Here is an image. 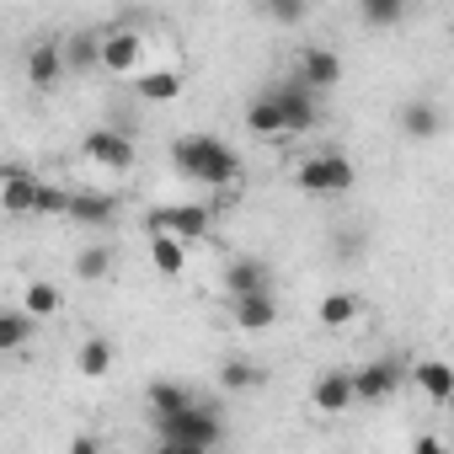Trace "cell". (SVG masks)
Returning a JSON list of instances; mask_svg holds the SVG:
<instances>
[{"instance_id":"4","label":"cell","mask_w":454,"mask_h":454,"mask_svg":"<svg viewBox=\"0 0 454 454\" xmlns=\"http://www.w3.org/2000/svg\"><path fill=\"white\" fill-rule=\"evenodd\" d=\"M150 236H176L182 247L187 241H203L214 231V208L208 203H166V208H150Z\"/></svg>"},{"instance_id":"23","label":"cell","mask_w":454,"mask_h":454,"mask_svg":"<svg viewBox=\"0 0 454 454\" xmlns=\"http://www.w3.org/2000/svg\"><path fill=\"white\" fill-rule=\"evenodd\" d=\"M231 321L241 332H268L278 321V305L273 300H231Z\"/></svg>"},{"instance_id":"17","label":"cell","mask_w":454,"mask_h":454,"mask_svg":"<svg viewBox=\"0 0 454 454\" xmlns=\"http://www.w3.org/2000/svg\"><path fill=\"white\" fill-rule=\"evenodd\" d=\"M113 358H118L113 337H86V342L75 348V374H81V380H107V374H113Z\"/></svg>"},{"instance_id":"27","label":"cell","mask_w":454,"mask_h":454,"mask_svg":"<svg viewBox=\"0 0 454 454\" xmlns=\"http://www.w3.org/2000/svg\"><path fill=\"white\" fill-rule=\"evenodd\" d=\"M33 326L38 321H27L22 310H0V353H22L33 342Z\"/></svg>"},{"instance_id":"15","label":"cell","mask_w":454,"mask_h":454,"mask_svg":"<svg viewBox=\"0 0 454 454\" xmlns=\"http://www.w3.org/2000/svg\"><path fill=\"white\" fill-rule=\"evenodd\" d=\"M134 91L145 102H176L182 97V70L176 65H150V70L134 75Z\"/></svg>"},{"instance_id":"10","label":"cell","mask_w":454,"mask_h":454,"mask_svg":"<svg viewBox=\"0 0 454 454\" xmlns=\"http://www.w3.org/2000/svg\"><path fill=\"white\" fill-rule=\"evenodd\" d=\"M294 81L305 86V91H332L337 81H342V59H337V49H321V43H310V49H300V59H294Z\"/></svg>"},{"instance_id":"18","label":"cell","mask_w":454,"mask_h":454,"mask_svg":"<svg viewBox=\"0 0 454 454\" xmlns=\"http://www.w3.org/2000/svg\"><path fill=\"white\" fill-rule=\"evenodd\" d=\"M65 310V294H59V284H49V278H33L27 289H22V316L27 321H49V316H59Z\"/></svg>"},{"instance_id":"26","label":"cell","mask_w":454,"mask_h":454,"mask_svg":"<svg viewBox=\"0 0 454 454\" xmlns=\"http://www.w3.org/2000/svg\"><path fill=\"white\" fill-rule=\"evenodd\" d=\"M150 257H155V268H160L166 278H182V273H187V247H182L176 236H150Z\"/></svg>"},{"instance_id":"14","label":"cell","mask_w":454,"mask_h":454,"mask_svg":"<svg viewBox=\"0 0 454 454\" xmlns=\"http://www.w3.org/2000/svg\"><path fill=\"white\" fill-rule=\"evenodd\" d=\"M38 182H43V176L22 166V171L6 182V187H0V214H12V219H33V203H38Z\"/></svg>"},{"instance_id":"33","label":"cell","mask_w":454,"mask_h":454,"mask_svg":"<svg viewBox=\"0 0 454 454\" xmlns=\"http://www.w3.org/2000/svg\"><path fill=\"white\" fill-rule=\"evenodd\" d=\"M411 454H449V449H443V438H438V433H422Z\"/></svg>"},{"instance_id":"5","label":"cell","mask_w":454,"mask_h":454,"mask_svg":"<svg viewBox=\"0 0 454 454\" xmlns=\"http://www.w3.org/2000/svg\"><path fill=\"white\" fill-rule=\"evenodd\" d=\"M268 102H273V113H278V123H284V139H289V134L316 129V118H321V97H316V91H305L294 75H289V81H278V86H268Z\"/></svg>"},{"instance_id":"34","label":"cell","mask_w":454,"mask_h":454,"mask_svg":"<svg viewBox=\"0 0 454 454\" xmlns=\"http://www.w3.org/2000/svg\"><path fill=\"white\" fill-rule=\"evenodd\" d=\"M155 454H208V449H187V443H155Z\"/></svg>"},{"instance_id":"30","label":"cell","mask_w":454,"mask_h":454,"mask_svg":"<svg viewBox=\"0 0 454 454\" xmlns=\"http://www.w3.org/2000/svg\"><path fill=\"white\" fill-rule=\"evenodd\" d=\"M65 208H70V187L38 182V203H33V214H38V219H54V214H65Z\"/></svg>"},{"instance_id":"9","label":"cell","mask_w":454,"mask_h":454,"mask_svg":"<svg viewBox=\"0 0 454 454\" xmlns=\"http://www.w3.org/2000/svg\"><path fill=\"white\" fill-rule=\"evenodd\" d=\"M139 59H145V33H139V27H107V33H102L97 70H113V75H139Z\"/></svg>"},{"instance_id":"20","label":"cell","mask_w":454,"mask_h":454,"mask_svg":"<svg viewBox=\"0 0 454 454\" xmlns=\"http://www.w3.org/2000/svg\"><path fill=\"white\" fill-rule=\"evenodd\" d=\"M97 54H102V33H70V43H59V59L70 75L97 70Z\"/></svg>"},{"instance_id":"8","label":"cell","mask_w":454,"mask_h":454,"mask_svg":"<svg viewBox=\"0 0 454 454\" xmlns=\"http://www.w3.org/2000/svg\"><path fill=\"white\" fill-rule=\"evenodd\" d=\"M224 294L231 300H273V268L262 257H231L224 262Z\"/></svg>"},{"instance_id":"7","label":"cell","mask_w":454,"mask_h":454,"mask_svg":"<svg viewBox=\"0 0 454 454\" xmlns=\"http://www.w3.org/2000/svg\"><path fill=\"white\" fill-rule=\"evenodd\" d=\"M348 380H353V401H369V406H380V401H390V395L406 385V364H401V358H374V364L353 369Z\"/></svg>"},{"instance_id":"3","label":"cell","mask_w":454,"mask_h":454,"mask_svg":"<svg viewBox=\"0 0 454 454\" xmlns=\"http://www.w3.org/2000/svg\"><path fill=\"white\" fill-rule=\"evenodd\" d=\"M155 433H160V443L214 449V443L224 438V422H219V411H214L208 401H192V406H182L176 417H160V422H155Z\"/></svg>"},{"instance_id":"28","label":"cell","mask_w":454,"mask_h":454,"mask_svg":"<svg viewBox=\"0 0 454 454\" xmlns=\"http://www.w3.org/2000/svg\"><path fill=\"white\" fill-rule=\"evenodd\" d=\"M113 273V247H86L81 257H75V278H86V284H102Z\"/></svg>"},{"instance_id":"16","label":"cell","mask_w":454,"mask_h":454,"mask_svg":"<svg viewBox=\"0 0 454 454\" xmlns=\"http://www.w3.org/2000/svg\"><path fill=\"white\" fill-rule=\"evenodd\" d=\"M75 224H97V231H102V224H113L118 219V198L113 192H70V208H65Z\"/></svg>"},{"instance_id":"19","label":"cell","mask_w":454,"mask_h":454,"mask_svg":"<svg viewBox=\"0 0 454 454\" xmlns=\"http://www.w3.org/2000/svg\"><path fill=\"white\" fill-rule=\"evenodd\" d=\"M358 310H364V300H358L353 289H337V294H326V300L316 305V321H321L326 332H342V326L358 321Z\"/></svg>"},{"instance_id":"32","label":"cell","mask_w":454,"mask_h":454,"mask_svg":"<svg viewBox=\"0 0 454 454\" xmlns=\"http://www.w3.org/2000/svg\"><path fill=\"white\" fill-rule=\"evenodd\" d=\"M65 454H102V443H97V438H91V433H75V438H70V449H65Z\"/></svg>"},{"instance_id":"29","label":"cell","mask_w":454,"mask_h":454,"mask_svg":"<svg viewBox=\"0 0 454 454\" xmlns=\"http://www.w3.org/2000/svg\"><path fill=\"white\" fill-rule=\"evenodd\" d=\"M358 17H364V27H395L406 17V6H401V0H369Z\"/></svg>"},{"instance_id":"12","label":"cell","mask_w":454,"mask_h":454,"mask_svg":"<svg viewBox=\"0 0 454 454\" xmlns=\"http://www.w3.org/2000/svg\"><path fill=\"white\" fill-rule=\"evenodd\" d=\"M59 81H65V59H59V43H54V38L33 43V49H27V86H38V91H54Z\"/></svg>"},{"instance_id":"13","label":"cell","mask_w":454,"mask_h":454,"mask_svg":"<svg viewBox=\"0 0 454 454\" xmlns=\"http://www.w3.org/2000/svg\"><path fill=\"white\" fill-rule=\"evenodd\" d=\"M411 385H417L433 406H443V401L454 395V369H449L443 358H417V364H411Z\"/></svg>"},{"instance_id":"24","label":"cell","mask_w":454,"mask_h":454,"mask_svg":"<svg viewBox=\"0 0 454 454\" xmlns=\"http://www.w3.org/2000/svg\"><path fill=\"white\" fill-rule=\"evenodd\" d=\"M257 385H262V369H257L252 358H224V364H219V390L241 395V390H257Z\"/></svg>"},{"instance_id":"21","label":"cell","mask_w":454,"mask_h":454,"mask_svg":"<svg viewBox=\"0 0 454 454\" xmlns=\"http://www.w3.org/2000/svg\"><path fill=\"white\" fill-rule=\"evenodd\" d=\"M145 401H150V411H155V422H160V417H176L182 406H192L198 395H192L187 385H176V380H155V385L145 390Z\"/></svg>"},{"instance_id":"25","label":"cell","mask_w":454,"mask_h":454,"mask_svg":"<svg viewBox=\"0 0 454 454\" xmlns=\"http://www.w3.org/2000/svg\"><path fill=\"white\" fill-rule=\"evenodd\" d=\"M247 134H252V139H284V123H278V113H273V102H268V91H262V97H252V107H247Z\"/></svg>"},{"instance_id":"6","label":"cell","mask_w":454,"mask_h":454,"mask_svg":"<svg viewBox=\"0 0 454 454\" xmlns=\"http://www.w3.org/2000/svg\"><path fill=\"white\" fill-rule=\"evenodd\" d=\"M81 155L91 160V166H102V171H134V160H139V150H134V134L129 129H91L86 139H81Z\"/></svg>"},{"instance_id":"1","label":"cell","mask_w":454,"mask_h":454,"mask_svg":"<svg viewBox=\"0 0 454 454\" xmlns=\"http://www.w3.org/2000/svg\"><path fill=\"white\" fill-rule=\"evenodd\" d=\"M171 166L187 176V182H198V187H236L241 182V155L224 145L219 134H182L176 145H171Z\"/></svg>"},{"instance_id":"22","label":"cell","mask_w":454,"mask_h":454,"mask_svg":"<svg viewBox=\"0 0 454 454\" xmlns=\"http://www.w3.org/2000/svg\"><path fill=\"white\" fill-rule=\"evenodd\" d=\"M401 129H406L411 139H433V134L443 129V113H438L433 102H422V97H417V102H406V107H401Z\"/></svg>"},{"instance_id":"31","label":"cell","mask_w":454,"mask_h":454,"mask_svg":"<svg viewBox=\"0 0 454 454\" xmlns=\"http://www.w3.org/2000/svg\"><path fill=\"white\" fill-rule=\"evenodd\" d=\"M268 17L289 27V22H300V17H305V6H300V0H273V6H268Z\"/></svg>"},{"instance_id":"11","label":"cell","mask_w":454,"mask_h":454,"mask_svg":"<svg viewBox=\"0 0 454 454\" xmlns=\"http://www.w3.org/2000/svg\"><path fill=\"white\" fill-rule=\"evenodd\" d=\"M310 406H316L321 417L348 411V406H353V380H348V369H326V374H316V385H310Z\"/></svg>"},{"instance_id":"2","label":"cell","mask_w":454,"mask_h":454,"mask_svg":"<svg viewBox=\"0 0 454 454\" xmlns=\"http://www.w3.org/2000/svg\"><path fill=\"white\" fill-rule=\"evenodd\" d=\"M358 182V171H353V160L342 155V150H310L300 166H294V187L300 192H316V198H337V192H348Z\"/></svg>"}]
</instances>
